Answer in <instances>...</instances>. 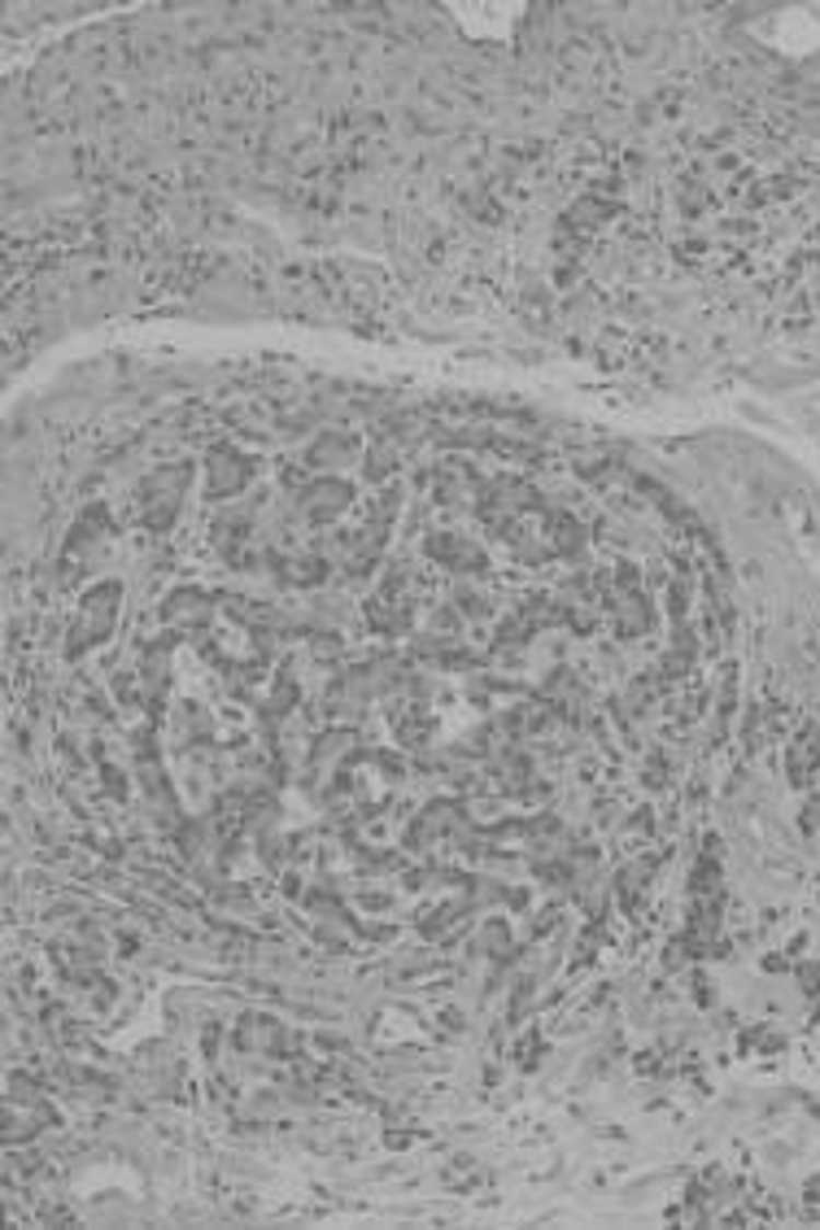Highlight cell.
Returning a JSON list of instances; mask_svg holds the SVG:
<instances>
[{
  "mask_svg": "<svg viewBox=\"0 0 820 1230\" xmlns=\"http://www.w3.org/2000/svg\"><path fill=\"white\" fill-rule=\"evenodd\" d=\"M284 576H293L297 585H315V581H324V563L319 559H302V563H289Z\"/></svg>",
  "mask_w": 820,
  "mask_h": 1230,
  "instance_id": "obj_6",
  "label": "cell"
},
{
  "mask_svg": "<svg viewBox=\"0 0 820 1230\" xmlns=\"http://www.w3.org/2000/svg\"><path fill=\"white\" fill-rule=\"evenodd\" d=\"M114 607H118V585H101V589H92L87 594V602H83V624H79V633H74V651L87 642H101V637H109V629H114Z\"/></svg>",
  "mask_w": 820,
  "mask_h": 1230,
  "instance_id": "obj_2",
  "label": "cell"
},
{
  "mask_svg": "<svg viewBox=\"0 0 820 1230\" xmlns=\"http://www.w3.org/2000/svg\"><path fill=\"white\" fill-rule=\"evenodd\" d=\"M179 497H184V471H179V467H175V471H157V476L140 489V515H144V524L166 528V524L175 519V511H179Z\"/></svg>",
  "mask_w": 820,
  "mask_h": 1230,
  "instance_id": "obj_1",
  "label": "cell"
},
{
  "mask_svg": "<svg viewBox=\"0 0 820 1230\" xmlns=\"http://www.w3.org/2000/svg\"><path fill=\"white\" fill-rule=\"evenodd\" d=\"M249 462L236 454V449H214L210 454V493L223 497V493H236L245 480H249Z\"/></svg>",
  "mask_w": 820,
  "mask_h": 1230,
  "instance_id": "obj_4",
  "label": "cell"
},
{
  "mask_svg": "<svg viewBox=\"0 0 820 1230\" xmlns=\"http://www.w3.org/2000/svg\"><path fill=\"white\" fill-rule=\"evenodd\" d=\"M817 769H820V729L817 725H804V729L795 734V742L786 747V777H790L799 790H808L812 777H817Z\"/></svg>",
  "mask_w": 820,
  "mask_h": 1230,
  "instance_id": "obj_3",
  "label": "cell"
},
{
  "mask_svg": "<svg viewBox=\"0 0 820 1230\" xmlns=\"http://www.w3.org/2000/svg\"><path fill=\"white\" fill-rule=\"evenodd\" d=\"M345 502H350V489H345L341 480H315V484L306 489V511H311V519H328V515H337Z\"/></svg>",
  "mask_w": 820,
  "mask_h": 1230,
  "instance_id": "obj_5",
  "label": "cell"
}]
</instances>
